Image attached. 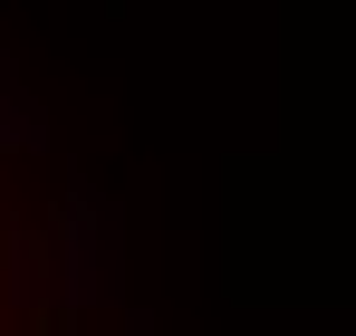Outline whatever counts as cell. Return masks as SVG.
<instances>
[{
	"label": "cell",
	"instance_id": "obj_1",
	"mask_svg": "<svg viewBox=\"0 0 356 336\" xmlns=\"http://www.w3.org/2000/svg\"><path fill=\"white\" fill-rule=\"evenodd\" d=\"M0 336H97L87 212L0 77Z\"/></svg>",
	"mask_w": 356,
	"mask_h": 336
}]
</instances>
